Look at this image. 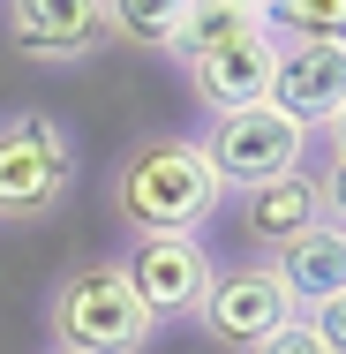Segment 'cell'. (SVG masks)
<instances>
[{
  "instance_id": "cell-1",
  "label": "cell",
  "mask_w": 346,
  "mask_h": 354,
  "mask_svg": "<svg viewBox=\"0 0 346 354\" xmlns=\"http://www.w3.org/2000/svg\"><path fill=\"white\" fill-rule=\"evenodd\" d=\"M226 212V189L211 174L204 143L189 129H151L136 136L113 174H106V218L128 234V241H151V234H204V218Z\"/></svg>"
},
{
  "instance_id": "cell-2",
  "label": "cell",
  "mask_w": 346,
  "mask_h": 354,
  "mask_svg": "<svg viewBox=\"0 0 346 354\" xmlns=\"http://www.w3.org/2000/svg\"><path fill=\"white\" fill-rule=\"evenodd\" d=\"M46 339L53 354H143L158 324L136 301L121 257H83L46 286Z\"/></svg>"
},
{
  "instance_id": "cell-3",
  "label": "cell",
  "mask_w": 346,
  "mask_h": 354,
  "mask_svg": "<svg viewBox=\"0 0 346 354\" xmlns=\"http://www.w3.org/2000/svg\"><path fill=\"white\" fill-rule=\"evenodd\" d=\"M75 196V136L46 106L0 113V226H46Z\"/></svg>"
},
{
  "instance_id": "cell-4",
  "label": "cell",
  "mask_w": 346,
  "mask_h": 354,
  "mask_svg": "<svg viewBox=\"0 0 346 354\" xmlns=\"http://www.w3.org/2000/svg\"><path fill=\"white\" fill-rule=\"evenodd\" d=\"M196 143H204L218 189L241 196V189H264V181L301 174V158H309V143H316V136L294 129L278 106H249V113H218V121H204Z\"/></svg>"
},
{
  "instance_id": "cell-5",
  "label": "cell",
  "mask_w": 346,
  "mask_h": 354,
  "mask_svg": "<svg viewBox=\"0 0 346 354\" xmlns=\"http://www.w3.org/2000/svg\"><path fill=\"white\" fill-rule=\"evenodd\" d=\"M0 38L30 68H75L113 46V0H8Z\"/></svg>"
},
{
  "instance_id": "cell-6",
  "label": "cell",
  "mask_w": 346,
  "mask_h": 354,
  "mask_svg": "<svg viewBox=\"0 0 346 354\" xmlns=\"http://www.w3.org/2000/svg\"><path fill=\"white\" fill-rule=\"evenodd\" d=\"M271 68H278V38L264 15L226 30V38H211V46H196V53H181V75H189V91H196V106L211 121L271 106Z\"/></svg>"
},
{
  "instance_id": "cell-7",
  "label": "cell",
  "mask_w": 346,
  "mask_h": 354,
  "mask_svg": "<svg viewBox=\"0 0 346 354\" xmlns=\"http://www.w3.org/2000/svg\"><path fill=\"white\" fill-rule=\"evenodd\" d=\"M121 272L136 286V301L151 309V324H181L204 309L211 279H218V257L204 249V234H151V241H128Z\"/></svg>"
},
{
  "instance_id": "cell-8",
  "label": "cell",
  "mask_w": 346,
  "mask_h": 354,
  "mask_svg": "<svg viewBox=\"0 0 346 354\" xmlns=\"http://www.w3.org/2000/svg\"><path fill=\"white\" fill-rule=\"evenodd\" d=\"M204 339H218L226 354H249L264 347L278 324H294V301H286V286H278L271 264H233V272H218L204 294V309L189 317Z\"/></svg>"
},
{
  "instance_id": "cell-9",
  "label": "cell",
  "mask_w": 346,
  "mask_h": 354,
  "mask_svg": "<svg viewBox=\"0 0 346 354\" xmlns=\"http://www.w3.org/2000/svg\"><path fill=\"white\" fill-rule=\"evenodd\" d=\"M271 106L294 129H324L346 106V38H278V68H271Z\"/></svg>"
},
{
  "instance_id": "cell-10",
  "label": "cell",
  "mask_w": 346,
  "mask_h": 354,
  "mask_svg": "<svg viewBox=\"0 0 346 354\" xmlns=\"http://www.w3.org/2000/svg\"><path fill=\"white\" fill-rule=\"evenodd\" d=\"M233 226L264 249V257H278L286 241H301L309 226H324V204H316V174L301 166V174H286V181H264V189H241L233 196Z\"/></svg>"
},
{
  "instance_id": "cell-11",
  "label": "cell",
  "mask_w": 346,
  "mask_h": 354,
  "mask_svg": "<svg viewBox=\"0 0 346 354\" xmlns=\"http://www.w3.org/2000/svg\"><path fill=\"white\" fill-rule=\"evenodd\" d=\"M271 272L286 286V301H294V317L324 309L331 294H346V226H309L301 241H286L271 257Z\"/></svg>"
},
{
  "instance_id": "cell-12",
  "label": "cell",
  "mask_w": 346,
  "mask_h": 354,
  "mask_svg": "<svg viewBox=\"0 0 346 354\" xmlns=\"http://www.w3.org/2000/svg\"><path fill=\"white\" fill-rule=\"evenodd\" d=\"M181 8L189 0H113V38L151 46V53H173L181 46Z\"/></svg>"
},
{
  "instance_id": "cell-13",
  "label": "cell",
  "mask_w": 346,
  "mask_h": 354,
  "mask_svg": "<svg viewBox=\"0 0 346 354\" xmlns=\"http://www.w3.org/2000/svg\"><path fill=\"white\" fill-rule=\"evenodd\" d=\"M271 38H346V0H278L264 8Z\"/></svg>"
},
{
  "instance_id": "cell-14",
  "label": "cell",
  "mask_w": 346,
  "mask_h": 354,
  "mask_svg": "<svg viewBox=\"0 0 346 354\" xmlns=\"http://www.w3.org/2000/svg\"><path fill=\"white\" fill-rule=\"evenodd\" d=\"M316 204H324V226H346V158H324V174H316Z\"/></svg>"
},
{
  "instance_id": "cell-15",
  "label": "cell",
  "mask_w": 346,
  "mask_h": 354,
  "mask_svg": "<svg viewBox=\"0 0 346 354\" xmlns=\"http://www.w3.org/2000/svg\"><path fill=\"white\" fill-rule=\"evenodd\" d=\"M249 354H324V339H316V324L309 317H294V324H278L264 347H249Z\"/></svg>"
},
{
  "instance_id": "cell-16",
  "label": "cell",
  "mask_w": 346,
  "mask_h": 354,
  "mask_svg": "<svg viewBox=\"0 0 346 354\" xmlns=\"http://www.w3.org/2000/svg\"><path fill=\"white\" fill-rule=\"evenodd\" d=\"M309 324H316V339H324V354H346V294H331L324 309H309Z\"/></svg>"
},
{
  "instance_id": "cell-17",
  "label": "cell",
  "mask_w": 346,
  "mask_h": 354,
  "mask_svg": "<svg viewBox=\"0 0 346 354\" xmlns=\"http://www.w3.org/2000/svg\"><path fill=\"white\" fill-rule=\"evenodd\" d=\"M316 136L331 143V158H346V106H339V113H331V121H324V129H316Z\"/></svg>"
}]
</instances>
